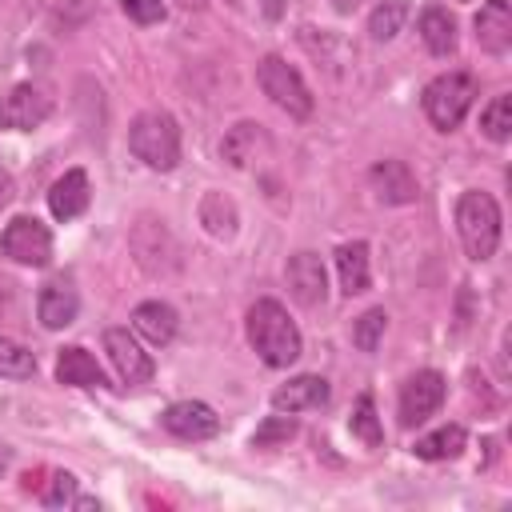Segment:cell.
<instances>
[{"mask_svg": "<svg viewBox=\"0 0 512 512\" xmlns=\"http://www.w3.org/2000/svg\"><path fill=\"white\" fill-rule=\"evenodd\" d=\"M40 504L44 508H100L96 496H80V484L72 472H52L48 488L40 492Z\"/></svg>", "mask_w": 512, "mask_h": 512, "instance_id": "obj_22", "label": "cell"}, {"mask_svg": "<svg viewBox=\"0 0 512 512\" xmlns=\"http://www.w3.org/2000/svg\"><path fill=\"white\" fill-rule=\"evenodd\" d=\"M32 372H36V356H32L24 344L0 336V376H8V380H28Z\"/></svg>", "mask_w": 512, "mask_h": 512, "instance_id": "obj_28", "label": "cell"}, {"mask_svg": "<svg viewBox=\"0 0 512 512\" xmlns=\"http://www.w3.org/2000/svg\"><path fill=\"white\" fill-rule=\"evenodd\" d=\"M104 352H108V360H112V368L120 372L124 384H148L152 372H156L152 356L140 348V340L128 328H108L104 332Z\"/></svg>", "mask_w": 512, "mask_h": 512, "instance_id": "obj_10", "label": "cell"}, {"mask_svg": "<svg viewBox=\"0 0 512 512\" xmlns=\"http://www.w3.org/2000/svg\"><path fill=\"white\" fill-rule=\"evenodd\" d=\"M8 468H12V448H8V444H0V476H4Z\"/></svg>", "mask_w": 512, "mask_h": 512, "instance_id": "obj_33", "label": "cell"}, {"mask_svg": "<svg viewBox=\"0 0 512 512\" xmlns=\"http://www.w3.org/2000/svg\"><path fill=\"white\" fill-rule=\"evenodd\" d=\"M176 4H180L184 12H200V8H204V0H176Z\"/></svg>", "mask_w": 512, "mask_h": 512, "instance_id": "obj_34", "label": "cell"}, {"mask_svg": "<svg viewBox=\"0 0 512 512\" xmlns=\"http://www.w3.org/2000/svg\"><path fill=\"white\" fill-rule=\"evenodd\" d=\"M36 312H40V324L44 328H68L80 312V292L72 288L68 276H52L44 288H40V300H36Z\"/></svg>", "mask_w": 512, "mask_h": 512, "instance_id": "obj_12", "label": "cell"}, {"mask_svg": "<svg viewBox=\"0 0 512 512\" xmlns=\"http://www.w3.org/2000/svg\"><path fill=\"white\" fill-rule=\"evenodd\" d=\"M12 196H16V184H12V176H8L4 168H0V208H4V204H8Z\"/></svg>", "mask_w": 512, "mask_h": 512, "instance_id": "obj_32", "label": "cell"}, {"mask_svg": "<svg viewBox=\"0 0 512 512\" xmlns=\"http://www.w3.org/2000/svg\"><path fill=\"white\" fill-rule=\"evenodd\" d=\"M336 272H340L344 296L368 292V284H372V276H368V244H364V240L340 244V248H336Z\"/></svg>", "mask_w": 512, "mask_h": 512, "instance_id": "obj_19", "label": "cell"}, {"mask_svg": "<svg viewBox=\"0 0 512 512\" xmlns=\"http://www.w3.org/2000/svg\"><path fill=\"white\" fill-rule=\"evenodd\" d=\"M176 328H180V316H176V308L164 304V300H144V304H136V312H132V332L144 336V340L156 344V348L172 344Z\"/></svg>", "mask_w": 512, "mask_h": 512, "instance_id": "obj_17", "label": "cell"}, {"mask_svg": "<svg viewBox=\"0 0 512 512\" xmlns=\"http://www.w3.org/2000/svg\"><path fill=\"white\" fill-rule=\"evenodd\" d=\"M420 40L432 56H452L456 52V20L444 8H424L420 12Z\"/></svg>", "mask_w": 512, "mask_h": 512, "instance_id": "obj_20", "label": "cell"}, {"mask_svg": "<svg viewBox=\"0 0 512 512\" xmlns=\"http://www.w3.org/2000/svg\"><path fill=\"white\" fill-rule=\"evenodd\" d=\"M92 200V188H88V172L84 168H68L52 188H48V208L56 220H76Z\"/></svg>", "mask_w": 512, "mask_h": 512, "instance_id": "obj_16", "label": "cell"}, {"mask_svg": "<svg viewBox=\"0 0 512 512\" xmlns=\"http://www.w3.org/2000/svg\"><path fill=\"white\" fill-rule=\"evenodd\" d=\"M328 404V380L324 376H292L288 384H280L272 392V408L276 412H308V408H324Z\"/></svg>", "mask_w": 512, "mask_h": 512, "instance_id": "obj_14", "label": "cell"}, {"mask_svg": "<svg viewBox=\"0 0 512 512\" xmlns=\"http://www.w3.org/2000/svg\"><path fill=\"white\" fill-rule=\"evenodd\" d=\"M444 392H448V384H444V376L436 368H424V372L408 376L400 384V424L416 428L420 420H428L444 404Z\"/></svg>", "mask_w": 512, "mask_h": 512, "instance_id": "obj_8", "label": "cell"}, {"mask_svg": "<svg viewBox=\"0 0 512 512\" xmlns=\"http://www.w3.org/2000/svg\"><path fill=\"white\" fill-rule=\"evenodd\" d=\"M160 424L164 432H172L176 440H208L220 432V416L212 404L204 400H176L160 412Z\"/></svg>", "mask_w": 512, "mask_h": 512, "instance_id": "obj_11", "label": "cell"}, {"mask_svg": "<svg viewBox=\"0 0 512 512\" xmlns=\"http://www.w3.org/2000/svg\"><path fill=\"white\" fill-rule=\"evenodd\" d=\"M248 344L256 348V356L268 368H288L304 352L296 320L288 316V308L280 300H268V296L248 308Z\"/></svg>", "mask_w": 512, "mask_h": 512, "instance_id": "obj_1", "label": "cell"}, {"mask_svg": "<svg viewBox=\"0 0 512 512\" xmlns=\"http://www.w3.org/2000/svg\"><path fill=\"white\" fill-rule=\"evenodd\" d=\"M256 140H260V124H252V120H240V124H236V128L224 136L220 152H224V160H228V164L244 168V164L252 160V148H256Z\"/></svg>", "mask_w": 512, "mask_h": 512, "instance_id": "obj_25", "label": "cell"}, {"mask_svg": "<svg viewBox=\"0 0 512 512\" xmlns=\"http://www.w3.org/2000/svg\"><path fill=\"white\" fill-rule=\"evenodd\" d=\"M472 100H476V80H472L468 72H440L436 80L424 84V96H420L424 116H428L440 132H452V128L468 116Z\"/></svg>", "mask_w": 512, "mask_h": 512, "instance_id": "obj_4", "label": "cell"}, {"mask_svg": "<svg viewBox=\"0 0 512 512\" xmlns=\"http://www.w3.org/2000/svg\"><path fill=\"white\" fill-rule=\"evenodd\" d=\"M284 280H288L292 300L304 304V308H320L324 296H328V272H324V260H320L316 252H296V256H288Z\"/></svg>", "mask_w": 512, "mask_h": 512, "instance_id": "obj_9", "label": "cell"}, {"mask_svg": "<svg viewBox=\"0 0 512 512\" xmlns=\"http://www.w3.org/2000/svg\"><path fill=\"white\" fill-rule=\"evenodd\" d=\"M352 436H360L368 448H380L384 444V428H380V416H376V404L372 396H356V408H352Z\"/></svg>", "mask_w": 512, "mask_h": 512, "instance_id": "obj_27", "label": "cell"}, {"mask_svg": "<svg viewBox=\"0 0 512 512\" xmlns=\"http://www.w3.org/2000/svg\"><path fill=\"white\" fill-rule=\"evenodd\" d=\"M200 220H204V228H208L212 236H220V240H228V236L236 232V208H232V200H228L224 192H208V196H204Z\"/></svg>", "mask_w": 512, "mask_h": 512, "instance_id": "obj_23", "label": "cell"}, {"mask_svg": "<svg viewBox=\"0 0 512 512\" xmlns=\"http://www.w3.org/2000/svg\"><path fill=\"white\" fill-rule=\"evenodd\" d=\"M384 328H388V312L384 308H368L356 324H352V344L360 352H376L380 340H384Z\"/></svg>", "mask_w": 512, "mask_h": 512, "instance_id": "obj_29", "label": "cell"}, {"mask_svg": "<svg viewBox=\"0 0 512 512\" xmlns=\"http://www.w3.org/2000/svg\"><path fill=\"white\" fill-rule=\"evenodd\" d=\"M52 116V96L40 84H16L8 96H0V128L32 132Z\"/></svg>", "mask_w": 512, "mask_h": 512, "instance_id": "obj_7", "label": "cell"}, {"mask_svg": "<svg viewBox=\"0 0 512 512\" xmlns=\"http://www.w3.org/2000/svg\"><path fill=\"white\" fill-rule=\"evenodd\" d=\"M124 16L136 20V24H156L164 20V0H120Z\"/></svg>", "mask_w": 512, "mask_h": 512, "instance_id": "obj_31", "label": "cell"}, {"mask_svg": "<svg viewBox=\"0 0 512 512\" xmlns=\"http://www.w3.org/2000/svg\"><path fill=\"white\" fill-rule=\"evenodd\" d=\"M464 444H468V432H464L460 424H444V428L420 436L412 452H416L420 460H452V456L464 452Z\"/></svg>", "mask_w": 512, "mask_h": 512, "instance_id": "obj_21", "label": "cell"}, {"mask_svg": "<svg viewBox=\"0 0 512 512\" xmlns=\"http://www.w3.org/2000/svg\"><path fill=\"white\" fill-rule=\"evenodd\" d=\"M456 232L468 260H488L500 244V208L488 192H464L456 200Z\"/></svg>", "mask_w": 512, "mask_h": 512, "instance_id": "obj_3", "label": "cell"}, {"mask_svg": "<svg viewBox=\"0 0 512 512\" xmlns=\"http://www.w3.org/2000/svg\"><path fill=\"white\" fill-rule=\"evenodd\" d=\"M480 132L488 140H496V144H504L512 136V96L508 92H500V96L488 100V108L480 112Z\"/></svg>", "mask_w": 512, "mask_h": 512, "instance_id": "obj_24", "label": "cell"}, {"mask_svg": "<svg viewBox=\"0 0 512 512\" xmlns=\"http://www.w3.org/2000/svg\"><path fill=\"white\" fill-rule=\"evenodd\" d=\"M56 380L68 384V388H104L108 384V376L96 364V356L88 348H80V344L60 348V356H56Z\"/></svg>", "mask_w": 512, "mask_h": 512, "instance_id": "obj_18", "label": "cell"}, {"mask_svg": "<svg viewBox=\"0 0 512 512\" xmlns=\"http://www.w3.org/2000/svg\"><path fill=\"white\" fill-rule=\"evenodd\" d=\"M0 248L8 260L24 264V268H44L52 260V232L36 220V216H16L4 236H0Z\"/></svg>", "mask_w": 512, "mask_h": 512, "instance_id": "obj_6", "label": "cell"}, {"mask_svg": "<svg viewBox=\"0 0 512 512\" xmlns=\"http://www.w3.org/2000/svg\"><path fill=\"white\" fill-rule=\"evenodd\" d=\"M368 184H372V192H376L380 204H412L416 192H420L416 188V176L408 172L404 160H380V164H372Z\"/></svg>", "mask_w": 512, "mask_h": 512, "instance_id": "obj_13", "label": "cell"}, {"mask_svg": "<svg viewBox=\"0 0 512 512\" xmlns=\"http://www.w3.org/2000/svg\"><path fill=\"white\" fill-rule=\"evenodd\" d=\"M256 84H260V92L276 104V108H284L292 120H308L312 116V92H308V84H304V76L284 60V56H264L260 64H256Z\"/></svg>", "mask_w": 512, "mask_h": 512, "instance_id": "obj_5", "label": "cell"}, {"mask_svg": "<svg viewBox=\"0 0 512 512\" xmlns=\"http://www.w3.org/2000/svg\"><path fill=\"white\" fill-rule=\"evenodd\" d=\"M128 148L152 172H172L180 164V124L168 112L148 108L128 124Z\"/></svg>", "mask_w": 512, "mask_h": 512, "instance_id": "obj_2", "label": "cell"}, {"mask_svg": "<svg viewBox=\"0 0 512 512\" xmlns=\"http://www.w3.org/2000/svg\"><path fill=\"white\" fill-rule=\"evenodd\" d=\"M288 436H296L292 412H288V416H268V420L252 432V448H272V444H284Z\"/></svg>", "mask_w": 512, "mask_h": 512, "instance_id": "obj_30", "label": "cell"}, {"mask_svg": "<svg viewBox=\"0 0 512 512\" xmlns=\"http://www.w3.org/2000/svg\"><path fill=\"white\" fill-rule=\"evenodd\" d=\"M404 20H408V0H384L372 8L368 32H372V40H392L404 28Z\"/></svg>", "mask_w": 512, "mask_h": 512, "instance_id": "obj_26", "label": "cell"}, {"mask_svg": "<svg viewBox=\"0 0 512 512\" xmlns=\"http://www.w3.org/2000/svg\"><path fill=\"white\" fill-rule=\"evenodd\" d=\"M476 40L492 56L512 48V0H488L476 12Z\"/></svg>", "mask_w": 512, "mask_h": 512, "instance_id": "obj_15", "label": "cell"}]
</instances>
